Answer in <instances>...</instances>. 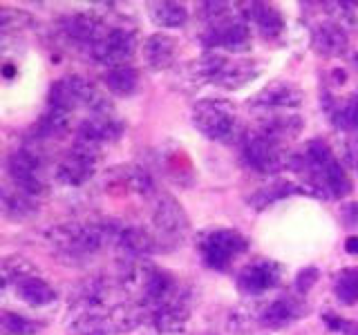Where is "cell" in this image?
Segmentation results:
<instances>
[{
	"mask_svg": "<svg viewBox=\"0 0 358 335\" xmlns=\"http://www.w3.org/2000/svg\"><path fill=\"white\" fill-rule=\"evenodd\" d=\"M208 47H222L227 52L240 54L251 50V29L249 22L240 16H233L231 11H222L220 16L210 18L208 31L204 36Z\"/></svg>",
	"mask_w": 358,
	"mask_h": 335,
	"instance_id": "7",
	"label": "cell"
},
{
	"mask_svg": "<svg viewBox=\"0 0 358 335\" xmlns=\"http://www.w3.org/2000/svg\"><path fill=\"white\" fill-rule=\"evenodd\" d=\"M260 74V65L255 61H238V63H227V67L222 70V74L217 76L215 85H220L222 89H240L242 85H246Z\"/></svg>",
	"mask_w": 358,
	"mask_h": 335,
	"instance_id": "24",
	"label": "cell"
},
{
	"mask_svg": "<svg viewBox=\"0 0 358 335\" xmlns=\"http://www.w3.org/2000/svg\"><path fill=\"white\" fill-rule=\"evenodd\" d=\"M14 288H16L18 299H22L29 306H48L56 299V290L38 275L22 279V282H18Z\"/></svg>",
	"mask_w": 358,
	"mask_h": 335,
	"instance_id": "23",
	"label": "cell"
},
{
	"mask_svg": "<svg viewBox=\"0 0 358 335\" xmlns=\"http://www.w3.org/2000/svg\"><path fill=\"white\" fill-rule=\"evenodd\" d=\"M141 52H143L145 65L155 72H162V70H168V67L175 63L177 40L164 31H157V34H152V36L145 38Z\"/></svg>",
	"mask_w": 358,
	"mask_h": 335,
	"instance_id": "19",
	"label": "cell"
},
{
	"mask_svg": "<svg viewBox=\"0 0 358 335\" xmlns=\"http://www.w3.org/2000/svg\"><path fill=\"white\" fill-rule=\"evenodd\" d=\"M302 313H305V306H302L300 299L278 297V299H271L262 308L260 322L268 329H282V327H289V324H294Z\"/></svg>",
	"mask_w": 358,
	"mask_h": 335,
	"instance_id": "20",
	"label": "cell"
},
{
	"mask_svg": "<svg viewBox=\"0 0 358 335\" xmlns=\"http://www.w3.org/2000/svg\"><path fill=\"white\" fill-rule=\"evenodd\" d=\"M206 335H215V333H206Z\"/></svg>",
	"mask_w": 358,
	"mask_h": 335,
	"instance_id": "42",
	"label": "cell"
},
{
	"mask_svg": "<svg viewBox=\"0 0 358 335\" xmlns=\"http://www.w3.org/2000/svg\"><path fill=\"white\" fill-rule=\"evenodd\" d=\"M345 251L347 253H352V255H356L358 253V237H350L345 241Z\"/></svg>",
	"mask_w": 358,
	"mask_h": 335,
	"instance_id": "40",
	"label": "cell"
},
{
	"mask_svg": "<svg viewBox=\"0 0 358 335\" xmlns=\"http://www.w3.org/2000/svg\"><path fill=\"white\" fill-rule=\"evenodd\" d=\"M311 45L313 52L324 56V59H338L350 47V38H347L341 22H320L318 27H313Z\"/></svg>",
	"mask_w": 358,
	"mask_h": 335,
	"instance_id": "17",
	"label": "cell"
},
{
	"mask_svg": "<svg viewBox=\"0 0 358 335\" xmlns=\"http://www.w3.org/2000/svg\"><path fill=\"white\" fill-rule=\"evenodd\" d=\"M152 226L155 237L159 241V248L164 244H179L190 228V221L182 204L166 193H157L152 201Z\"/></svg>",
	"mask_w": 358,
	"mask_h": 335,
	"instance_id": "4",
	"label": "cell"
},
{
	"mask_svg": "<svg viewBox=\"0 0 358 335\" xmlns=\"http://www.w3.org/2000/svg\"><path fill=\"white\" fill-rule=\"evenodd\" d=\"M345 117H347V121H350L354 128H358V94H356V96H352V100H350V103H347Z\"/></svg>",
	"mask_w": 358,
	"mask_h": 335,
	"instance_id": "39",
	"label": "cell"
},
{
	"mask_svg": "<svg viewBox=\"0 0 358 335\" xmlns=\"http://www.w3.org/2000/svg\"><path fill=\"white\" fill-rule=\"evenodd\" d=\"M246 16L255 22L257 29H260L262 36H266V38H275L285 31L282 14H280V11L271 5L253 3V5H249V9H246Z\"/></svg>",
	"mask_w": 358,
	"mask_h": 335,
	"instance_id": "22",
	"label": "cell"
},
{
	"mask_svg": "<svg viewBox=\"0 0 358 335\" xmlns=\"http://www.w3.org/2000/svg\"><path fill=\"white\" fill-rule=\"evenodd\" d=\"M159 168L173 184L186 186V188L195 184L193 163H190L188 154L182 145H173V143L164 145L159 150Z\"/></svg>",
	"mask_w": 358,
	"mask_h": 335,
	"instance_id": "16",
	"label": "cell"
},
{
	"mask_svg": "<svg viewBox=\"0 0 358 335\" xmlns=\"http://www.w3.org/2000/svg\"><path fill=\"white\" fill-rule=\"evenodd\" d=\"M50 107L72 112L78 107L90 110L92 114H110V100L101 89L81 76H65L52 85Z\"/></svg>",
	"mask_w": 358,
	"mask_h": 335,
	"instance_id": "3",
	"label": "cell"
},
{
	"mask_svg": "<svg viewBox=\"0 0 358 335\" xmlns=\"http://www.w3.org/2000/svg\"><path fill=\"white\" fill-rule=\"evenodd\" d=\"M352 156H354V165L358 168V141L354 143V152H352Z\"/></svg>",
	"mask_w": 358,
	"mask_h": 335,
	"instance_id": "41",
	"label": "cell"
},
{
	"mask_svg": "<svg viewBox=\"0 0 358 335\" xmlns=\"http://www.w3.org/2000/svg\"><path fill=\"white\" fill-rule=\"evenodd\" d=\"M296 193H305V188H298V186L287 184V181H278V184L264 186L262 190H257V193L251 197V204L255 208H266V206H271L273 201L285 199V197L296 195Z\"/></svg>",
	"mask_w": 358,
	"mask_h": 335,
	"instance_id": "33",
	"label": "cell"
},
{
	"mask_svg": "<svg viewBox=\"0 0 358 335\" xmlns=\"http://www.w3.org/2000/svg\"><path fill=\"white\" fill-rule=\"evenodd\" d=\"M244 159L253 170L262 174H271L282 170L287 163V156L280 148V143L262 137V134L251 132L244 141Z\"/></svg>",
	"mask_w": 358,
	"mask_h": 335,
	"instance_id": "11",
	"label": "cell"
},
{
	"mask_svg": "<svg viewBox=\"0 0 358 335\" xmlns=\"http://www.w3.org/2000/svg\"><path fill=\"white\" fill-rule=\"evenodd\" d=\"M121 137V126L112 119V114H92L81 123L76 132L78 141H85L96 148H103L106 143H112Z\"/></svg>",
	"mask_w": 358,
	"mask_h": 335,
	"instance_id": "18",
	"label": "cell"
},
{
	"mask_svg": "<svg viewBox=\"0 0 358 335\" xmlns=\"http://www.w3.org/2000/svg\"><path fill=\"white\" fill-rule=\"evenodd\" d=\"M148 14L157 27L177 29L188 22V9L179 3H150Z\"/></svg>",
	"mask_w": 358,
	"mask_h": 335,
	"instance_id": "29",
	"label": "cell"
},
{
	"mask_svg": "<svg viewBox=\"0 0 358 335\" xmlns=\"http://www.w3.org/2000/svg\"><path fill=\"white\" fill-rule=\"evenodd\" d=\"M188 318H190L188 304H173V306L157 308L152 313V324L159 333H177L186 329Z\"/></svg>",
	"mask_w": 358,
	"mask_h": 335,
	"instance_id": "30",
	"label": "cell"
},
{
	"mask_svg": "<svg viewBox=\"0 0 358 335\" xmlns=\"http://www.w3.org/2000/svg\"><path fill=\"white\" fill-rule=\"evenodd\" d=\"M103 85L110 89L115 96H130L139 85V74L132 65L123 67H110L103 74Z\"/></svg>",
	"mask_w": 358,
	"mask_h": 335,
	"instance_id": "28",
	"label": "cell"
},
{
	"mask_svg": "<svg viewBox=\"0 0 358 335\" xmlns=\"http://www.w3.org/2000/svg\"><path fill=\"white\" fill-rule=\"evenodd\" d=\"M302 89L294 85L291 81H273L264 85L260 92H257L251 100V105L257 110H289V107H298L302 103Z\"/></svg>",
	"mask_w": 358,
	"mask_h": 335,
	"instance_id": "14",
	"label": "cell"
},
{
	"mask_svg": "<svg viewBox=\"0 0 358 335\" xmlns=\"http://www.w3.org/2000/svg\"><path fill=\"white\" fill-rule=\"evenodd\" d=\"M145 313H150V308L143 306L141 302L139 304L112 306L108 313V327L115 329V331H132V329H137L139 324H143Z\"/></svg>",
	"mask_w": 358,
	"mask_h": 335,
	"instance_id": "27",
	"label": "cell"
},
{
	"mask_svg": "<svg viewBox=\"0 0 358 335\" xmlns=\"http://www.w3.org/2000/svg\"><path fill=\"white\" fill-rule=\"evenodd\" d=\"M197 246H199L201 257H204V262L210 268L227 271V268L238 260L240 255L246 253L249 241H246V237L240 234L238 230L217 228V230H208L206 234H201Z\"/></svg>",
	"mask_w": 358,
	"mask_h": 335,
	"instance_id": "5",
	"label": "cell"
},
{
	"mask_svg": "<svg viewBox=\"0 0 358 335\" xmlns=\"http://www.w3.org/2000/svg\"><path fill=\"white\" fill-rule=\"evenodd\" d=\"M38 275V268L34 266L27 257L22 255H14V257H7V260L3 262V284L9 286V284H18L22 282V279L27 277H34Z\"/></svg>",
	"mask_w": 358,
	"mask_h": 335,
	"instance_id": "32",
	"label": "cell"
},
{
	"mask_svg": "<svg viewBox=\"0 0 358 335\" xmlns=\"http://www.w3.org/2000/svg\"><path fill=\"white\" fill-rule=\"evenodd\" d=\"M137 47H139V43L132 29L115 27V29H108L103 34V38L92 45L90 54H92L99 63L108 65V70H110V67L130 65L134 54H137Z\"/></svg>",
	"mask_w": 358,
	"mask_h": 335,
	"instance_id": "9",
	"label": "cell"
},
{
	"mask_svg": "<svg viewBox=\"0 0 358 335\" xmlns=\"http://www.w3.org/2000/svg\"><path fill=\"white\" fill-rule=\"evenodd\" d=\"M117 251L121 253V257L126 262H141V260H148L155 251H159V241H157V237L150 230L130 226L119 232Z\"/></svg>",
	"mask_w": 358,
	"mask_h": 335,
	"instance_id": "15",
	"label": "cell"
},
{
	"mask_svg": "<svg viewBox=\"0 0 358 335\" xmlns=\"http://www.w3.org/2000/svg\"><path fill=\"white\" fill-rule=\"evenodd\" d=\"M20 22H31V18L22 11H14V9H3L0 14V25H3V31H11V29H20Z\"/></svg>",
	"mask_w": 358,
	"mask_h": 335,
	"instance_id": "35",
	"label": "cell"
},
{
	"mask_svg": "<svg viewBox=\"0 0 358 335\" xmlns=\"http://www.w3.org/2000/svg\"><path fill=\"white\" fill-rule=\"evenodd\" d=\"M0 329H3V335H34L41 333L43 324L36 320L22 318L18 313L3 311V315H0Z\"/></svg>",
	"mask_w": 358,
	"mask_h": 335,
	"instance_id": "34",
	"label": "cell"
},
{
	"mask_svg": "<svg viewBox=\"0 0 358 335\" xmlns=\"http://www.w3.org/2000/svg\"><path fill=\"white\" fill-rule=\"evenodd\" d=\"M318 282V268H313V266H309V268H305V271H300L298 273V277H296V290L300 295H305V293H309L311 290V286Z\"/></svg>",
	"mask_w": 358,
	"mask_h": 335,
	"instance_id": "36",
	"label": "cell"
},
{
	"mask_svg": "<svg viewBox=\"0 0 358 335\" xmlns=\"http://www.w3.org/2000/svg\"><path fill=\"white\" fill-rule=\"evenodd\" d=\"M341 219L347 228H358V204H345L341 208Z\"/></svg>",
	"mask_w": 358,
	"mask_h": 335,
	"instance_id": "38",
	"label": "cell"
},
{
	"mask_svg": "<svg viewBox=\"0 0 358 335\" xmlns=\"http://www.w3.org/2000/svg\"><path fill=\"white\" fill-rule=\"evenodd\" d=\"M7 170L14 186L29 197H41L48 193V184L43 179V163L38 154L31 150H16L9 154Z\"/></svg>",
	"mask_w": 358,
	"mask_h": 335,
	"instance_id": "10",
	"label": "cell"
},
{
	"mask_svg": "<svg viewBox=\"0 0 358 335\" xmlns=\"http://www.w3.org/2000/svg\"><path fill=\"white\" fill-rule=\"evenodd\" d=\"M334 293L338 297V302L352 306L358 302V266L352 268H343V271L336 275L334 282Z\"/></svg>",
	"mask_w": 358,
	"mask_h": 335,
	"instance_id": "31",
	"label": "cell"
},
{
	"mask_svg": "<svg viewBox=\"0 0 358 335\" xmlns=\"http://www.w3.org/2000/svg\"><path fill=\"white\" fill-rule=\"evenodd\" d=\"M106 193L115 197H130V195H150L152 193V179L150 174L137 165H119L112 168L106 174Z\"/></svg>",
	"mask_w": 358,
	"mask_h": 335,
	"instance_id": "12",
	"label": "cell"
},
{
	"mask_svg": "<svg viewBox=\"0 0 358 335\" xmlns=\"http://www.w3.org/2000/svg\"><path fill=\"white\" fill-rule=\"evenodd\" d=\"M119 232L110 221H67L48 230V241L63 257H85L101 251L108 241H117Z\"/></svg>",
	"mask_w": 358,
	"mask_h": 335,
	"instance_id": "1",
	"label": "cell"
},
{
	"mask_svg": "<svg viewBox=\"0 0 358 335\" xmlns=\"http://www.w3.org/2000/svg\"><path fill=\"white\" fill-rule=\"evenodd\" d=\"M193 126L204 134L206 139L222 141L227 139L235 128V112L229 103L215 98H201L193 105Z\"/></svg>",
	"mask_w": 358,
	"mask_h": 335,
	"instance_id": "8",
	"label": "cell"
},
{
	"mask_svg": "<svg viewBox=\"0 0 358 335\" xmlns=\"http://www.w3.org/2000/svg\"><path fill=\"white\" fill-rule=\"evenodd\" d=\"M302 130V121L294 114H271V117H262L260 123H257V134L271 139L275 143L282 145V141L296 137V134Z\"/></svg>",
	"mask_w": 358,
	"mask_h": 335,
	"instance_id": "21",
	"label": "cell"
},
{
	"mask_svg": "<svg viewBox=\"0 0 358 335\" xmlns=\"http://www.w3.org/2000/svg\"><path fill=\"white\" fill-rule=\"evenodd\" d=\"M282 277V266L273 260H255L246 264L238 275V288L244 295H262L278 286Z\"/></svg>",
	"mask_w": 358,
	"mask_h": 335,
	"instance_id": "13",
	"label": "cell"
},
{
	"mask_svg": "<svg viewBox=\"0 0 358 335\" xmlns=\"http://www.w3.org/2000/svg\"><path fill=\"white\" fill-rule=\"evenodd\" d=\"M3 212L7 219H29L38 212V206L34 204V197L20 193L18 188H3Z\"/></svg>",
	"mask_w": 358,
	"mask_h": 335,
	"instance_id": "26",
	"label": "cell"
},
{
	"mask_svg": "<svg viewBox=\"0 0 358 335\" xmlns=\"http://www.w3.org/2000/svg\"><path fill=\"white\" fill-rule=\"evenodd\" d=\"M101 161V148L90 145L85 141H78L70 148L63 159L56 165V181H61L63 186H83L85 181L94 177L96 168Z\"/></svg>",
	"mask_w": 358,
	"mask_h": 335,
	"instance_id": "6",
	"label": "cell"
},
{
	"mask_svg": "<svg viewBox=\"0 0 358 335\" xmlns=\"http://www.w3.org/2000/svg\"><path fill=\"white\" fill-rule=\"evenodd\" d=\"M302 168L311 177V195L347 197L352 193V179L336 161L327 143L311 141L302 156Z\"/></svg>",
	"mask_w": 358,
	"mask_h": 335,
	"instance_id": "2",
	"label": "cell"
},
{
	"mask_svg": "<svg viewBox=\"0 0 358 335\" xmlns=\"http://www.w3.org/2000/svg\"><path fill=\"white\" fill-rule=\"evenodd\" d=\"M227 63L229 61L220 54H204L197 61H190V65L186 67V74L193 83H215Z\"/></svg>",
	"mask_w": 358,
	"mask_h": 335,
	"instance_id": "25",
	"label": "cell"
},
{
	"mask_svg": "<svg viewBox=\"0 0 358 335\" xmlns=\"http://www.w3.org/2000/svg\"><path fill=\"white\" fill-rule=\"evenodd\" d=\"M324 322L329 324V329L343 335H358V327L350 320H343L338 315H324Z\"/></svg>",
	"mask_w": 358,
	"mask_h": 335,
	"instance_id": "37",
	"label": "cell"
}]
</instances>
